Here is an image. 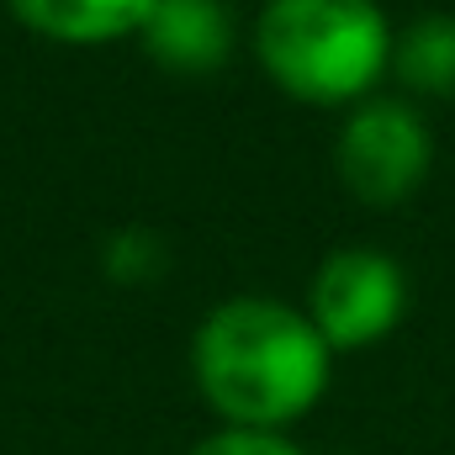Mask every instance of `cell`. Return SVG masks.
<instances>
[{
	"label": "cell",
	"mask_w": 455,
	"mask_h": 455,
	"mask_svg": "<svg viewBox=\"0 0 455 455\" xmlns=\"http://www.w3.org/2000/svg\"><path fill=\"white\" fill-rule=\"evenodd\" d=\"M334 349L313 329L307 307L265 291L218 302L191 334L196 397L228 429H281L291 435L334 381Z\"/></svg>",
	"instance_id": "1"
},
{
	"label": "cell",
	"mask_w": 455,
	"mask_h": 455,
	"mask_svg": "<svg viewBox=\"0 0 455 455\" xmlns=\"http://www.w3.org/2000/svg\"><path fill=\"white\" fill-rule=\"evenodd\" d=\"M397 27L376 0H265L254 11V64L302 107H355L392 75Z\"/></svg>",
	"instance_id": "2"
},
{
	"label": "cell",
	"mask_w": 455,
	"mask_h": 455,
	"mask_svg": "<svg viewBox=\"0 0 455 455\" xmlns=\"http://www.w3.org/2000/svg\"><path fill=\"white\" fill-rule=\"evenodd\" d=\"M435 170V132L408 96H365L344 112L334 132L339 186L376 212L403 207Z\"/></svg>",
	"instance_id": "3"
},
{
	"label": "cell",
	"mask_w": 455,
	"mask_h": 455,
	"mask_svg": "<svg viewBox=\"0 0 455 455\" xmlns=\"http://www.w3.org/2000/svg\"><path fill=\"white\" fill-rule=\"evenodd\" d=\"M307 318L334 355H360L397 334L408 318V270L371 243L329 249L307 281Z\"/></svg>",
	"instance_id": "4"
},
{
	"label": "cell",
	"mask_w": 455,
	"mask_h": 455,
	"mask_svg": "<svg viewBox=\"0 0 455 455\" xmlns=\"http://www.w3.org/2000/svg\"><path fill=\"white\" fill-rule=\"evenodd\" d=\"M138 48L164 69V75H218L233 48H238V16L228 0H154Z\"/></svg>",
	"instance_id": "5"
},
{
	"label": "cell",
	"mask_w": 455,
	"mask_h": 455,
	"mask_svg": "<svg viewBox=\"0 0 455 455\" xmlns=\"http://www.w3.org/2000/svg\"><path fill=\"white\" fill-rule=\"evenodd\" d=\"M5 11L43 43L59 48H112L138 37L154 0H5Z\"/></svg>",
	"instance_id": "6"
},
{
	"label": "cell",
	"mask_w": 455,
	"mask_h": 455,
	"mask_svg": "<svg viewBox=\"0 0 455 455\" xmlns=\"http://www.w3.org/2000/svg\"><path fill=\"white\" fill-rule=\"evenodd\" d=\"M392 75L408 96L455 101V11H429L397 32Z\"/></svg>",
	"instance_id": "7"
},
{
	"label": "cell",
	"mask_w": 455,
	"mask_h": 455,
	"mask_svg": "<svg viewBox=\"0 0 455 455\" xmlns=\"http://www.w3.org/2000/svg\"><path fill=\"white\" fill-rule=\"evenodd\" d=\"M159 270H164V243L148 228H122V233H112V243H107V275L112 281L138 286V281H148Z\"/></svg>",
	"instance_id": "8"
},
{
	"label": "cell",
	"mask_w": 455,
	"mask_h": 455,
	"mask_svg": "<svg viewBox=\"0 0 455 455\" xmlns=\"http://www.w3.org/2000/svg\"><path fill=\"white\" fill-rule=\"evenodd\" d=\"M186 455H307V451L281 429H228V424H218Z\"/></svg>",
	"instance_id": "9"
}]
</instances>
